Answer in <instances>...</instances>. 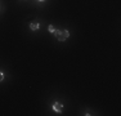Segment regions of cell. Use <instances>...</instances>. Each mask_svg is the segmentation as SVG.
Returning <instances> with one entry per match:
<instances>
[{"mask_svg":"<svg viewBox=\"0 0 121 116\" xmlns=\"http://www.w3.org/2000/svg\"><path fill=\"white\" fill-rule=\"evenodd\" d=\"M39 1H44V0H39Z\"/></svg>","mask_w":121,"mask_h":116,"instance_id":"cell-6","label":"cell"},{"mask_svg":"<svg viewBox=\"0 0 121 116\" xmlns=\"http://www.w3.org/2000/svg\"><path fill=\"white\" fill-rule=\"evenodd\" d=\"M53 110H54L56 112H60V111L63 110V104L59 103V102H56V103L53 104Z\"/></svg>","mask_w":121,"mask_h":116,"instance_id":"cell-2","label":"cell"},{"mask_svg":"<svg viewBox=\"0 0 121 116\" xmlns=\"http://www.w3.org/2000/svg\"><path fill=\"white\" fill-rule=\"evenodd\" d=\"M48 31H49V32H50V34H54V32H56V27H54V26H49V27H48Z\"/></svg>","mask_w":121,"mask_h":116,"instance_id":"cell-4","label":"cell"},{"mask_svg":"<svg viewBox=\"0 0 121 116\" xmlns=\"http://www.w3.org/2000/svg\"><path fill=\"white\" fill-rule=\"evenodd\" d=\"M56 36L57 39L59 40V41H65V40L68 39V36H70V34H68L67 30H56Z\"/></svg>","mask_w":121,"mask_h":116,"instance_id":"cell-1","label":"cell"},{"mask_svg":"<svg viewBox=\"0 0 121 116\" xmlns=\"http://www.w3.org/2000/svg\"><path fill=\"white\" fill-rule=\"evenodd\" d=\"M39 27H40L39 23H31V25H30V28H31V30H37Z\"/></svg>","mask_w":121,"mask_h":116,"instance_id":"cell-3","label":"cell"},{"mask_svg":"<svg viewBox=\"0 0 121 116\" xmlns=\"http://www.w3.org/2000/svg\"><path fill=\"white\" fill-rule=\"evenodd\" d=\"M3 80H4V74L0 71V81H3Z\"/></svg>","mask_w":121,"mask_h":116,"instance_id":"cell-5","label":"cell"}]
</instances>
